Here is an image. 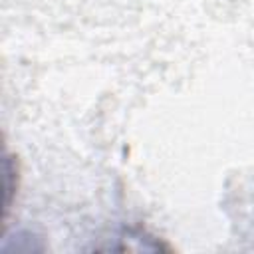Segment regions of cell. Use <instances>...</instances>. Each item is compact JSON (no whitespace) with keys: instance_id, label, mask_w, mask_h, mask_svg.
<instances>
[{"instance_id":"6da1fadb","label":"cell","mask_w":254,"mask_h":254,"mask_svg":"<svg viewBox=\"0 0 254 254\" xmlns=\"http://www.w3.org/2000/svg\"><path fill=\"white\" fill-rule=\"evenodd\" d=\"M4 173H6V177H4V224H6L10 208L16 200V194H18V185H20L18 161L8 151H6V161H4Z\"/></svg>"}]
</instances>
